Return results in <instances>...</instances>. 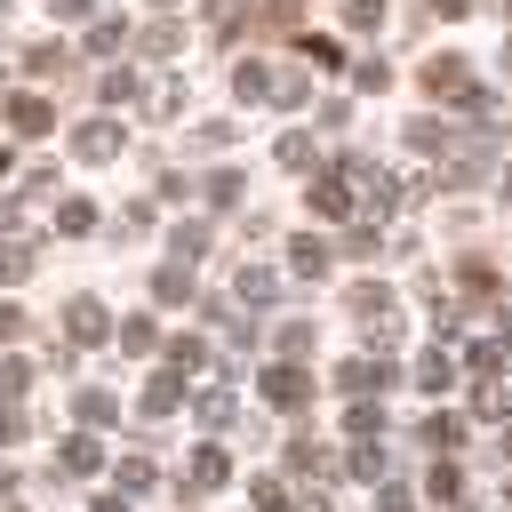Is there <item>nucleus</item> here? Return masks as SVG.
<instances>
[{
    "instance_id": "obj_13",
    "label": "nucleus",
    "mask_w": 512,
    "mask_h": 512,
    "mask_svg": "<svg viewBox=\"0 0 512 512\" xmlns=\"http://www.w3.org/2000/svg\"><path fill=\"white\" fill-rule=\"evenodd\" d=\"M216 480H224V448H200L192 456V488H216Z\"/></svg>"
},
{
    "instance_id": "obj_2",
    "label": "nucleus",
    "mask_w": 512,
    "mask_h": 512,
    "mask_svg": "<svg viewBox=\"0 0 512 512\" xmlns=\"http://www.w3.org/2000/svg\"><path fill=\"white\" fill-rule=\"evenodd\" d=\"M264 400H272V408H304V400H312V376L280 360V368H264Z\"/></svg>"
},
{
    "instance_id": "obj_12",
    "label": "nucleus",
    "mask_w": 512,
    "mask_h": 512,
    "mask_svg": "<svg viewBox=\"0 0 512 512\" xmlns=\"http://www.w3.org/2000/svg\"><path fill=\"white\" fill-rule=\"evenodd\" d=\"M72 416H80V424H112V392H80Z\"/></svg>"
},
{
    "instance_id": "obj_8",
    "label": "nucleus",
    "mask_w": 512,
    "mask_h": 512,
    "mask_svg": "<svg viewBox=\"0 0 512 512\" xmlns=\"http://www.w3.org/2000/svg\"><path fill=\"white\" fill-rule=\"evenodd\" d=\"M176 400H184V384H176V376H152V384H144V416H168Z\"/></svg>"
},
{
    "instance_id": "obj_18",
    "label": "nucleus",
    "mask_w": 512,
    "mask_h": 512,
    "mask_svg": "<svg viewBox=\"0 0 512 512\" xmlns=\"http://www.w3.org/2000/svg\"><path fill=\"white\" fill-rule=\"evenodd\" d=\"M240 16H248V0H208V24L216 32H240Z\"/></svg>"
},
{
    "instance_id": "obj_5",
    "label": "nucleus",
    "mask_w": 512,
    "mask_h": 512,
    "mask_svg": "<svg viewBox=\"0 0 512 512\" xmlns=\"http://www.w3.org/2000/svg\"><path fill=\"white\" fill-rule=\"evenodd\" d=\"M96 336H104V304H88V296L64 304V344H96Z\"/></svg>"
},
{
    "instance_id": "obj_27",
    "label": "nucleus",
    "mask_w": 512,
    "mask_h": 512,
    "mask_svg": "<svg viewBox=\"0 0 512 512\" xmlns=\"http://www.w3.org/2000/svg\"><path fill=\"white\" fill-rule=\"evenodd\" d=\"M120 344H128V352H152L160 336H152V320H128V328H120Z\"/></svg>"
},
{
    "instance_id": "obj_11",
    "label": "nucleus",
    "mask_w": 512,
    "mask_h": 512,
    "mask_svg": "<svg viewBox=\"0 0 512 512\" xmlns=\"http://www.w3.org/2000/svg\"><path fill=\"white\" fill-rule=\"evenodd\" d=\"M56 464H64V472H96L104 456H96V440H64V448H56Z\"/></svg>"
},
{
    "instance_id": "obj_30",
    "label": "nucleus",
    "mask_w": 512,
    "mask_h": 512,
    "mask_svg": "<svg viewBox=\"0 0 512 512\" xmlns=\"http://www.w3.org/2000/svg\"><path fill=\"white\" fill-rule=\"evenodd\" d=\"M48 8H56L64 24H80V16H88V0H48Z\"/></svg>"
},
{
    "instance_id": "obj_33",
    "label": "nucleus",
    "mask_w": 512,
    "mask_h": 512,
    "mask_svg": "<svg viewBox=\"0 0 512 512\" xmlns=\"http://www.w3.org/2000/svg\"><path fill=\"white\" fill-rule=\"evenodd\" d=\"M504 64H512V48H504Z\"/></svg>"
},
{
    "instance_id": "obj_23",
    "label": "nucleus",
    "mask_w": 512,
    "mask_h": 512,
    "mask_svg": "<svg viewBox=\"0 0 512 512\" xmlns=\"http://www.w3.org/2000/svg\"><path fill=\"white\" fill-rule=\"evenodd\" d=\"M56 224H64V232H88V224H96V208H88V200H64V208H56Z\"/></svg>"
},
{
    "instance_id": "obj_32",
    "label": "nucleus",
    "mask_w": 512,
    "mask_h": 512,
    "mask_svg": "<svg viewBox=\"0 0 512 512\" xmlns=\"http://www.w3.org/2000/svg\"><path fill=\"white\" fill-rule=\"evenodd\" d=\"M152 8H176V0H152Z\"/></svg>"
},
{
    "instance_id": "obj_3",
    "label": "nucleus",
    "mask_w": 512,
    "mask_h": 512,
    "mask_svg": "<svg viewBox=\"0 0 512 512\" xmlns=\"http://www.w3.org/2000/svg\"><path fill=\"white\" fill-rule=\"evenodd\" d=\"M16 136H48L56 128V112H48V96H8V112H0Z\"/></svg>"
},
{
    "instance_id": "obj_25",
    "label": "nucleus",
    "mask_w": 512,
    "mask_h": 512,
    "mask_svg": "<svg viewBox=\"0 0 512 512\" xmlns=\"http://www.w3.org/2000/svg\"><path fill=\"white\" fill-rule=\"evenodd\" d=\"M344 24H360V32L384 24V0H344Z\"/></svg>"
},
{
    "instance_id": "obj_1",
    "label": "nucleus",
    "mask_w": 512,
    "mask_h": 512,
    "mask_svg": "<svg viewBox=\"0 0 512 512\" xmlns=\"http://www.w3.org/2000/svg\"><path fill=\"white\" fill-rule=\"evenodd\" d=\"M120 144H128L120 120H88V128H72V152H80V160H112Z\"/></svg>"
},
{
    "instance_id": "obj_21",
    "label": "nucleus",
    "mask_w": 512,
    "mask_h": 512,
    "mask_svg": "<svg viewBox=\"0 0 512 512\" xmlns=\"http://www.w3.org/2000/svg\"><path fill=\"white\" fill-rule=\"evenodd\" d=\"M280 168H312V136H280Z\"/></svg>"
},
{
    "instance_id": "obj_19",
    "label": "nucleus",
    "mask_w": 512,
    "mask_h": 512,
    "mask_svg": "<svg viewBox=\"0 0 512 512\" xmlns=\"http://www.w3.org/2000/svg\"><path fill=\"white\" fill-rule=\"evenodd\" d=\"M304 56H312L320 72H344V48H336V40H304Z\"/></svg>"
},
{
    "instance_id": "obj_15",
    "label": "nucleus",
    "mask_w": 512,
    "mask_h": 512,
    "mask_svg": "<svg viewBox=\"0 0 512 512\" xmlns=\"http://www.w3.org/2000/svg\"><path fill=\"white\" fill-rule=\"evenodd\" d=\"M24 64H32V72H40V80H56V72H64V48H56V40H40V48H32V56H24Z\"/></svg>"
},
{
    "instance_id": "obj_6",
    "label": "nucleus",
    "mask_w": 512,
    "mask_h": 512,
    "mask_svg": "<svg viewBox=\"0 0 512 512\" xmlns=\"http://www.w3.org/2000/svg\"><path fill=\"white\" fill-rule=\"evenodd\" d=\"M264 104H304V72H296V64H280V72L264 80Z\"/></svg>"
},
{
    "instance_id": "obj_9",
    "label": "nucleus",
    "mask_w": 512,
    "mask_h": 512,
    "mask_svg": "<svg viewBox=\"0 0 512 512\" xmlns=\"http://www.w3.org/2000/svg\"><path fill=\"white\" fill-rule=\"evenodd\" d=\"M272 288H280V280H272L264 264H248V272H240V304H272Z\"/></svg>"
},
{
    "instance_id": "obj_16",
    "label": "nucleus",
    "mask_w": 512,
    "mask_h": 512,
    "mask_svg": "<svg viewBox=\"0 0 512 512\" xmlns=\"http://www.w3.org/2000/svg\"><path fill=\"white\" fill-rule=\"evenodd\" d=\"M296 272L320 280V272H328V248H320V240H296Z\"/></svg>"
},
{
    "instance_id": "obj_22",
    "label": "nucleus",
    "mask_w": 512,
    "mask_h": 512,
    "mask_svg": "<svg viewBox=\"0 0 512 512\" xmlns=\"http://www.w3.org/2000/svg\"><path fill=\"white\" fill-rule=\"evenodd\" d=\"M208 200H216V208H232V200H240V176H232V168H216V176H208Z\"/></svg>"
},
{
    "instance_id": "obj_24",
    "label": "nucleus",
    "mask_w": 512,
    "mask_h": 512,
    "mask_svg": "<svg viewBox=\"0 0 512 512\" xmlns=\"http://www.w3.org/2000/svg\"><path fill=\"white\" fill-rule=\"evenodd\" d=\"M200 424H208V432H224V424H232V400H224V392H208V400H200Z\"/></svg>"
},
{
    "instance_id": "obj_28",
    "label": "nucleus",
    "mask_w": 512,
    "mask_h": 512,
    "mask_svg": "<svg viewBox=\"0 0 512 512\" xmlns=\"http://www.w3.org/2000/svg\"><path fill=\"white\" fill-rule=\"evenodd\" d=\"M24 272H32V256L24 248H0V280H24Z\"/></svg>"
},
{
    "instance_id": "obj_29",
    "label": "nucleus",
    "mask_w": 512,
    "mask_h": 512,
    "mask_svg": "<svg viewBox=\"0 0 512 512\" xmlns=\"http://www.w3.org/2000/svg\"><path fill=\"white\" fill-rule=\"evenodd\" d=\"M8 336H24V312H16V304H0V344H8Z\"/></svg>"
},
{
    "instance_id": "obj_14",
    "label": "nucleus",
    "mask_w": 512,
    "mask_h": 512,
    "mask_svg": "<svg viewBox=\"0 0 512 512\" xmlns=\"http://www.w3.org/2000/svg\"><path fill=\"white\" fill-rule=\"evenodd\" d=\"M176 40H184V32H176V24H144V32H136V48H152V56H168V48H176Z\"/></svg>"
},
{
    "instance_id": "obj_7",
    "label": "nucleus",
    "mask_w": 512,
    "mask_h": 512,
    "mask_svg": "<svg viewBox=\"0 0 512 512\" xmlns=\"http://www.w3.org/2000/svg\"><path fill=\"white\" fill-rule=\"evenodd\" d=\"M312 216H352V192H344L336 176H320V184H312Z\"/></svg>"
},
{
    "instance_id": "obj_17",
    "label": "nucleus",
    "mask_w": 512,
    "mask_h": 512,
    "mask_svg": "<svg viewBox=\"0 0 512 512\" xmlns=\"http://www.w3.org/2000/svg\"><path fill=\"white\" fill-rule=\"evenodd\" d=\"M416 384L440 392V384H448V352H424V360H416Z\"/></svg>"
},
{
    "instance_id": "obj_26",
    "label": "nucleus",
    "mask_w": 512,
    "mask_h": 512,
    "mask_svg": "<svg viewBox=\"0 0 512 512\" xmlns=\"http://www.w3.org/2000/svg\"><path fill=\"white\" fill-rule=\"evenodd\" d=\"M104 96H112V104H128V96H136V72H120V64H112V72H104Z\"/></svg>"
},
{
    "instance_id": "obj_4",
    "label": "nucleus",
    "mask_w": 512,
    "mask_h": 512,
    "mask_svg": "<svg viewBox=\"0 0 512 512\" xmlns=\"http://www.w3.org/2000/svg\"><path fill=\"white\" fill-rule=\"evenodd\" d=\"M424 88H432V96H472L464 56H432V64H424Z\"/></svg>"
},
{
    "instance_id": "obj_20",
    "label": "nucleus",
    "mask_w": 512,
    "mask_h": 512,
    "mask_svg": "<svg viewBox=\"0 0 512 512\" xmlns=\"http://www.w3.org/2000/svg\"><path fill=\"white\" fill-rule=\"evenodd\" d=\"M264 80H272V72H264V64H240V72H232V88H240V96H248V104H256V96H264Z\"/></svg>"
},
{
    "instance_id": "obj_10",
    "label": "nucleus",
    "mask_w": 512,
    "mask_h": 512,
    "mask_svg": "<svg viewBox=\"0 0 512 512\" xmlns=\"http://www.w3.org/2000/svg\"><path fill=\"white\" fill-rule=\"evenodd\" d=\"M336 384H344V392H376L384 368H376V360H352V368H336Z\"/></svg>"
},
{
    "instance_id": "obj_31",
    "label": "nucleus",
    "mask_w": 512,
    "mask_h": 512,
    "mask_svg": "<svg viewBox=\"0 0 512 512\" xmlns=\"http://www.w3.org/2000/svg\"><path fill=\"white\" fill-rule=\"evenodd\" d=\"M0 184H8V152H0Z\"/></svg>"
}]
</instances>
